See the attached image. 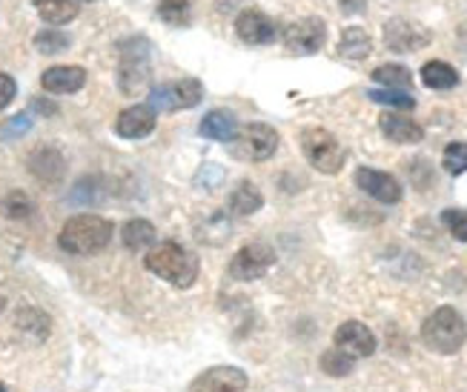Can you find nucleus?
Returning a JSON list of instances; mask_svg holds the SVG:
<instances>
[{"mask_svg": "<svg viewBox=\"0 0 467 392\" xmlns=\"http://www.w3.org/2000/svg\"><path fill=\"white\" fill-rule=\"evenodd\" d=\"M144 266L152 275L178 286V290L192 286L198 278V270H201L198 255H192L187 246H181L175 241H164V243H158L155 250H150L144 258Z\"/></svg>", "mask_w": 467, "mask_h": 392, "instance_id": "obj_1", "label": "nucleus"}, {"mask_svg": "<svg viewBox=\"0 0 467 392\" xmlns=\"http://www.w3.org/2000/svg\"><path fill=\"white\" fill-rule=\"evenodd\" d=\"M112 241V223L100 215H75L60 230V250L69 255H95Z\"/></svg>", "mask_w": 467, "mask_h": 392, "instance_id": "obj_2", "label": "nucleus"}, {"mask_svg": "<svg viewBox=\"0 0 467 392\" xmlns=\"http://www.w3.org/2000/svg\"><path fill=\"white\" fill-rule=\"evenodd\" d=\"M421 341L439 356H453L467 341V324L453 306H439L428 321L421 324Z\"/></svg>", "mask_w": 467, "mask_h": 392, "instance_id": "obj_3", "label": "nucleus"}, {"mask_svg": "<svg viewBox=\"0 0 467 392\" xmlns=\"http://www.w3.org/2000/svg\"><path fill=\"white\" fill-rule=\"evenodd\" d=\"M150 40L130 37L120 44V67H118V87L127 95H138L150 87Z\"/></svg>", "mask_w": 467, "mask_h": 392, "instance_id": "obj_4", "label": "nucleus"}, {"mask_svg": "<svg viewBox=\"0 0 467 392\" xmlns=\"http://www.w3.org/2000/svg\"><path fill=\"white\" fill-rule=\"evenodd\" d=\"M301 152L307 158V163H313V170H318L321 175H336L344 167V147L338 143V138L321 127H307L301 129Z\"/></svg>", "mask_w": 467, "mask_h": 392, "instance_id": "obj_5", "label": "nucleus"}, {"mask_svg": "<svg viewBox=\"0 0 467 392\" xmlns=\"http://www.w3.org/2000/svg\"><path fill=\"white\" fill-rule=\"evenodd\" d=\"M201 98H204V87H201L195 77H184V80H170V84L150 89V107L155 112H181V109L198 107Z\"/></svg>", "mask_w": 467, "mask_h": 392, "instance_id": "obj_6", "label": "nucleus"}, {"mask_svg": "<svg viewBox=\"0 0 467 392\" xmlns=\"http://www.w3.org/2000/svg\"><path fill=\"white\" fill-rule=\"evenodd\" d=\"M275 150H278V132L267 127V123H250V127H244L235 135V147H233L238 158L253 160V163L273 158Z\"/></svg>", "mask_w": 467, "mask_h": 392, "instance_id": "obj_7", "label": "nucleus"}, {"mask_svg": "<svg viewBox=\"0 0 467 392\" xmlns=\"http://www.w3.org/2000/svg\"><path fill=\"white\" fill-rule=\"evenodd\" d=\"M324 40H327V26L321 17H301L284 29V46L293 55H316Z\"/></svg>", "mask_w": 467, "mask_h": 392, "instance_id": "obj_8", "label": "nucleus"}, {"mask_svg": "<svg viewBox=\"0 0 467 392\" xmlns=\"http://www.w3.org/2000/svg\"><path fill=\"white\" fill-rule=\"evenodd\" d=\"M275 263V253L267 243H247L230 261V275L235 281H258Z\"/></svg>", "mask_w": 467, "mask_h": 392, "instance_id": "obj_9", "label": "nucleus"}, {"mask_svg": "<svg viewBox=\"0 0 467 392\" xmlns=\"http://www.w3.org/2000/svg\"><path fill=\"white\" fill-rule=\"evenodd\" d=\"M384 44L393 52H419L431 44V32L416 20L393 17L384 24Z\"/></svg>", "mask_w": 467, "mask_h": 392, "instance_id": "obj_10", "label": "nucleus"}, {"mask_svg": "<svg viewBox=\"0 0 467 392\" xmlns=\"http://www.w3.org/2000/svg\"><path fill=\"white\" fill-rule=\"evenodd\" d=\"M333 346L338 353H344L348 358L358 361V358H370L376 353V335L370 333L368 326L358 321H348L336 329L333 335Z\"/></svg>", "mask_w": 467, "mask_h": 392, "instance_id": "obj_11", "label": "nucleus"}, {"mask_svg": "<svg viewBox=\"0 0 467 392\" xmlns=\"http://www.w3.org/2000/svg\"><path fill=\"white\" fill-rule=\"evenodd\" d=\"M250 378L238 366H213L192 381V392H247Z\"/></svg>", "mask_w": 467, "mask_h": 392, "instance_id": "obj_12", "label": "nucleus"}, {"mask_svg": "<svg viewBox=\"0 0 467 392\" xmlns=\"http://www.w3.org/2000/svg\"><path fill=\"white\" fill-rule=\"evenodd\" d=\"M356 187L364 195L376 198L379 203H399L401 201V183L390 172L361 167V170H356Z\"/></svg>", "mask_w": 467, "mask_h": 392, "instance_id": "obj_13", "label": "nucleus"}, {"mask_svg": "<svg viewBox=\"0 0 467 392\" xmlns=\"http://www.w3.org/2000/svg\"><path fill=\"white\" fill-rule=\"evenodd\" d=\"M235 32L238 37L244 40V44H250V46H267L275 40L278 35V26H275V20L267 17L264 12H241L238 20H235Z\"/></svg>", "mask_w": 467, "mask_h": 392, "instance_id": "obj_14", "label": "nucleus"}, {"mask_svg": "<svg viewBox=\"0 0 467 392\" xmlns=\"http://www.w3.org/2000/svg\"><path fill=\"white\" fill-rule=\"evenodd\" d=\"M155 109L152 107H130V109H124L118 115V120H115V132L120 135V138H130V140H135V138H147L152 129H155Z\"/></svg>", "mask_w": 467, "mask_h": 392, "instance_id": "obj_15", "label": "nucleus"}, {"mask_svg": "<svg viewBox=\"0 0 467 392\" xmlns=\"http://www.w3.org/2000/svg\"><path fill=\"white\" fill-rule=\"evenodd\" d=\"M87 84V72L80 67H52L40 75V87L52 95H69Z\"/></svg>", "mask_w": 467, "mask_h": 392, "instance_id": "obj_16", "label": "nucleus"}, {"mask_svg": "<svg viewBox=\"0 0 467 392\" xmlns=\"http://www.w3.org/2000/svg\"><path fill=\"white\" fill-rule=\"evenodd\" d=\"M29 172L37 181H44V183H57L60 178H64V172H67V160H64V155H60L57 150L44 147V150L32 152V158H29Z\"/></svg>", "mask_w": 467, "mask_h": 392, "instance_id": "obj_17", "label": "nucleus"}, {"mask_svg": "<svg viewBox=\"0 0 467 392\" xmlns=\"http://www.w3.org/2000/svg\"><path fill=\"white\" fill-rule=\"evenodd\" d=\"M379 129L393 143H421L424 140V129L413 118H404V115H381Z\"/></svg>", "mask_w": 467, "mask_h": 392, "instance_id": "obj_18", "label": "nucleus"}, {"mask_svg": "<svg viewBox=\"0 0 467 392\" xmlns=\"http://www.w3.org/2000/svg\"><path fill=\"white\" fill-rule=\"evenodd\" d=\"M198 132L210 140H233L235 138V115L227 109H213L201 120Z\"/></svg>", "mask_w": 467, "mask_h": 392, "instance_id": "obj_19", "label": "nucleus"}, {"mask_svg": "<svg viewBox=\"0 0 467 392\" xmlns=\"http://www.w3.org/2000/svg\"><path fill=\"white\" fill-rule=\"evenodd\" d=\"M373 52V40L370 35L364 32L361 26H348L341 32V40H338V55L348 57V60H364Z\"/></svg>", "mask_w": 467, "mask_h": 392, "instance_id": "obj_20", "label": "nucleus"}, {"mask_svg": "<svg viewBox=\"0 0 467 392\" xmlns=\"http://www.w3.org/2000/svg\"><path fill=\"white\" fill-rule=\"evenodd\" d=\"M35 9L47 24L60 26V24L75 20V15L80 9V0H35Z\"/></svg>", "mask_w": 467, "mask_h": 392, "instance_id": "obj_21", "label": "nucleus"}, {"mask_svg": "<svg viewBox=\"0 0 467 392\" xmlns=\"http://www.w3.org/2000/svg\"><path fill=\"white\" fill-rule=\"evenodd\" d=\"M421 84L428 89H453L459 84V72L444 60H428L421 67Z\"/></svg>", "mask_w": 467, "mask_h": 392, "instance_id": "obj_22", "label": "nucleus"}, {"mask_svg": "<svg viewBox=\"0 0 467 392\" xmlns=\"http://www.w3.org/2000/svg\"><path fill=\"white\" fill-rule=\"evenodd\" d=\"M261 203H264V198H261V192H258V187L253 181L238 183L235 192L230 195V210L235 215H255L261 210Z\"/></svg>", "mask_w": 467, "mask_h": 392, "instance_id": "obj_23", "label": "nucleus"}, {"mask_svg": "<svg viewBox=\"0 0 467 392\" xmlns=\"http://www.w3.org/2000/svg\"><path fill=\"white\" fill-rule=\"evenodd\" d=\"M155 241V226L144 218H135L124 226V243H127V250L132 253H144L150 250Z\"/></svg>", "mask_w": 467, "mask_h": 392, "instance_id": "obj_24", "label": "nucleus"}, {"mask_svg": "<svg viewBox=\"0 0 467 392\" xmlns=\"http://www.w3.org/2000/svg\"><path fill=\"white\" fill-rule=\"evenodd\" d=\"M373 80L381 87H388V89H410L413 87V75L410 69H404L399 64H384L373 72Z\"/></svg>", "mask_w": 467, "mask_h": 392, "instance_id": "obj_25", "label": "nucleus"}, {"mask_svg": "<svg viewBox=\"0 0 467 392\" xmlns=\"http://www.w3.org/2000/svg\"><path fill=\"white\" fill-rule=\"evenodd\" d=\"M158 17L170 26H190L192 6H190V0H161Z\"/></svg>", "mask_w": 467, "mask_h": 392, "instance_id": "obj_26", "label": "nucleus"}, {"mask_svg": "<svg viewBox=\"0 0 467 392\" xmlns=\"http://www.w3.org/2000/svg\"><path fill=\"white\" fill-rule=\"evenodd\" d=\"M72 46V37L60 29H44L35 35V49L44 55H55V52H67Z\"/></svg>", "mask_w": 467, "mask_h": 392, "instance_id": "obj_27", "label": "nucleus"}, {"mask_svg": "<svg viewBox=\"0 0 467 392\" xmlns=\"http://www.w3.org/2000/svg\"><path fill=\"white\" fill-rule=\"evenodd\" d=\"M321 369L333 378H344L353 373V358H348L344 353H338V349H327V353L321 356Z\"/></svg>", "mask_w": 467, "mask_h": 392, "instance_id": "obj_28", "label": "nucleus"}, {"mask_svg": "<svg viewBox=\"0 0 467 392\" xmlns=\"http://www.w3.org/2000/svg\"><path fill=\"white\" fill-rule=\"evenodd\" d=\"M370 100L384 103V107H396V109H416V98L404 95L401 89H370L368 92Z\"/></svg>", "mask_w": 467, "mask_h": 392, "instance_id": "obj_29", "label": "nucleus"}, {"mask_svg": "<svg viewBox=\"0 0 467 392\" xmlns=\"http://www.w3.org/2000/svg\"><path fill=\"white\" fill-rule=\"evenodd\" d=\"M32 210H35V203L24 192H9L4 201H0V212L6 218H29Z\"/></svg>", "mask_w": 467, "mask_h": 392, "instance_id": "obj_30", "label": "nucleus"}, {"mask_svg": "<svg viewBox=\"0 0 467 392\" xmlns=\"http://www.w3.org/2000/svg\"><path fill=\"white\" fill-rule=\"evenodd\" d=\"M441 163L451 175H464L467 172V143H451L441 155Z\"/></svg>", "mask_w": 467, "mask_h": 392, "instance_id": "obj_31", "label": "nucleus"}, {"mask_svg": "<svg viewBox=\"0 0 467 392\" xmlns=\"http://www.w3.org/2000/svg\"><path fill=\"white\" fill-rule=\"evenodd\" d=\"M441 223L456 241H467V212L464 210H444Z\"/></svg>", "mask_w": 467, "mask_h": 392, "instance_id": "obj_32", "label": "nucleus"}, {"mask_svg": "<svg viewBox=\"0 0 467 392\" xmlns=\"http://www.w3.org/2000/svg\"><path fill=\"white\" fill-rule=\"evenodd\" d=\"M32 129V115L29 112H20L15 118H9L4 127H0V140H15L20 135H26Z\"/></svg>", "mask_w": 467, "mask_h": 392, "instance_id": "obj_33", "label": "nucleus"}, {"mask_svg": "<svg viewBox=\"0 0 467 392\" xmlns=\"http://www.w3.org/2000/svg\"><path fill=\"white\" fill-rule=\"evenodd\" d=\"M17 95V84H15V77L6 75V72H0V109H6L9 103L15 100Z\"/></svg>", "mask_w": 467, "mask_h": 392, "instance_id": "obj_34", "label": "nucleus"}, {"mask_svg": "<svg viewBox=\"0 0 467 392\" xmlns=\"http://www.w3.org/2000/svg\"><path fill=\"white\" fill-rule=\"evenodd\" d=\"M338 6L348 15H358V12H364V6H368V0H338Z\"/></svg>", "mask_w": 467, "mask_h": 392, "instance_id": "obj_35", "label": "nucleus"}, {"mask_svg": "<svg viewBox=\"0 0 467 392\" xmlns=\"http://www.w3.org/2000/svg\"><path fill=\"white\" fill-rule=\"evenodd\" d=\"M32 107L37 109V112H44V115H55L57 109H55V103H47V100H35Z\"/></svg>", "mask_w": 467, "mask_h": 392, "instance_id": "obj_36", "label": "nucleus"}, {"mask_svg": "<svg viewBox=\"0 0 467 392\" xmlns=\"http://www.w3.org/2000/svg\"><path fill=\"white\" fill-rule=\"evenodd\" d=\"M4 309H6V298H4V295H0V313H4Z\"/></svg>", "mask_w": 467, "mask_h": 392, "instance_id": "obj_37", "label": "nucleus"}, {"mask_svg": "<svg viewBox=\"0 0 467 392\" xmlns=\"http://www.w3.org/2000/svg\"><path fill=\"white\" fill-rule=\"evenodd\" d=\"M0 392H6V387H0Z\"/></svg>", "mask_w": 467, "mask_h": 392, "instance_id": "obj_38", "label": "nucleus"}]
</instances>
